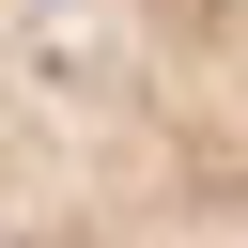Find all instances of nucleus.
Masks as SVG:
<instances>
[{"instance_id":"f257e3e1","label":"nucleus","mask_w":248,"mask_h":248,"mask_svg":"<svg viewBox=\"0 0 248 248\" xmlns=\"http://www.w3.org/2000/svg\"><path fill=\"white\" fill-rule=\"evenodd\" d=\"M0 248H248V0H0Z\"/></svg>"}]
</instances>
